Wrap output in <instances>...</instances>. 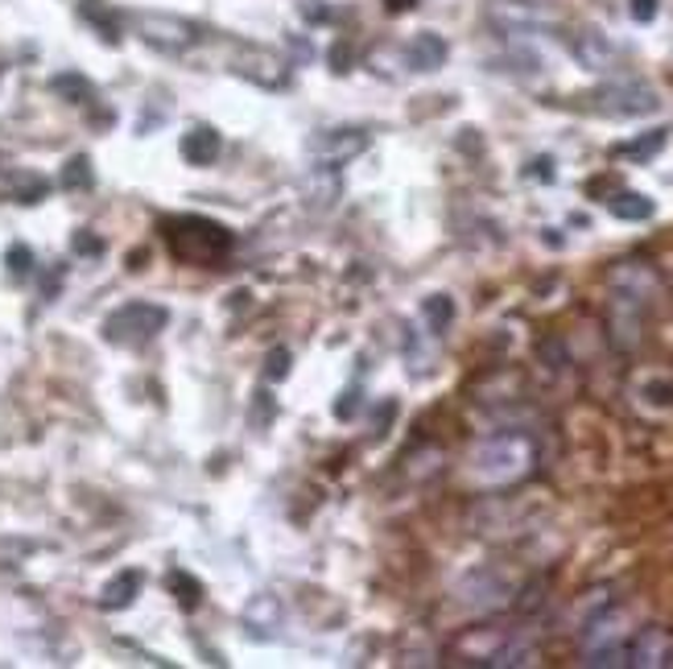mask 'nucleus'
Here are the masks:
<instances>
[{
    "mask_svg": "<svg viewBox=\"0 0 673 669\" xmlns=\"http://www.w3.org/2000/svg\"><path fill=\"white\" fill-rule=\"evenodd\" d=\"M537 463V451L525 434H491V439L475 442L468 455V471L475 483L484 488H509V483L525 480Z\"/></svg>",
    "mask_w": 673,
    "mask_h": 669,
    "instance_id": "f257e3e1",
    "label": "nucleus"
},
{
    "mask_svg": "<svg viewBox=\"0 0 673 669\" xmlns=\"http://www.w3.org/2000/svg\"><path fill=\"white\" fill-rule=\"evenodd\" d=\"M165 231V244L170 252L186 261V265H215L224 252H232L236 236L215 224V219H203V215H174L162 224Z\"/></svg>",
    "mask_w": 673,
    "mask_h": 669,
    "instance_id": "f03ea898",
    "label": "nucleus"
},
{
    "mask_svg": "<svg viewBox=\"0 0 673 669\" xmlns=\"http://www.w3.org/2000/svg\"><path fill=\"white\" fill-rule=\"evenodd\" d=\"M170 323V311L158 302H124L121 311L103 318V339L116 348H145Z\"/></svg>",
    "mask_w": 673,
    "mask_h": 669,
    "instance_id": "7ed1b4c3",
    "label": "nucleus"
},
{
    "mask_svg": "<svg viewBox=\"0 0 673 669\" xmlns=\"http://www.w3.org/2000/svg\"><path fill=\"white\" fill-rule=\"evenodd\" d=\"M624 641H628V628H624L620 616H612V611L591 616L587 632H583V657H587V666H624Z\"/></svg>",
    "mask_w": 673,
    "mask_h": 669,
    "instance_id": "20e7f679",
    "label": "nucleus"
},
{
    "mask_svg": "<svg viewBox=\"0 0 673 669\" xmlns=\"http://www.w3.org/2000/svg\"><path fill=\"white\" fill-rule=\"evenodd\" d=\"M657 91L649 84H636V79H620V84L599 87L591 96V108L603 116H649L657 112Z\"/></svg>",
    "mask_w": 673,
    "mask_h": 669,
    "instance_id": "39448f33",
    "label": "nucleus"
},
{
    "mask_svg": "<svg viewBox=\"0 0 673 669\" xmlns=\"http://www.w3.org/2000/svg\"><path fill=\"white\" fill-rule=\"evenodd\" d=\"M488 22H496L500 29H512V34H525V29L553 25L558 22V13L546 9V4H533V0H491Z\"/></svg>",
    "mask_w": 673,
    "mask_h": 669,
    "instance_id": "423d86ee",
    "label": "nucleus"
},
{
    "mask_svg": "<svg viewBox=\"0 0 673 669\" xmlns=\"http://www.w3.org/2000/svg\"><path fill=\"white\" fill-rule=\"evenodd\" d=\"M670 657H673V636L665 628H640L636 636L624 641V666L633 669L670 666Z\"/></svg>",
    "mask_w": 673,
    "mask_h": 669,
    "instance_id": "0eeeda50",
    "label": "nucleus"
},
{
    "mask_svg": "<svg viewBox=\"0 0 673 669\" xmlns=\"http://www.w3.org/2000/svg\"><path fill=\"white\" fill-rule=\"evenodd\" d=\"M137 29H141V38L149 46H158V50H186V46H195L199 38V29L183 17H165V13H141L137 17Z\"/></svg>",
    "mask_w": 673,
    "mask_h": 669,
    "instance_id": "6e6552de",
    "label": "nucleus"
},
{
    "mask_svg": "<svg viewBox=\"0 0 673 669\" xmlns=\"http://www.w3.org/2000/svg\"><path fill=\"white\" fill-rule=\"evenodd\" d=\"M364 149H367L364 128H331V132L310 141V153H314L323 166H344L351 157H360Z\"/></svg>",
    "mask_w": 673,
    "mask_h": 669,
    "instance_id": "1a4fd4ad",
    "label": "nucleus"
},
{
    "mask_svg": "<svg viewBox=\"0 0 673 669\" xmlns=\"http://www.w3.org/2000/svg\"><path fill=\"white\" fill-rule=\"evenodd\" d=\"M512 645L509 632H500V628H471L463 632L459 641H454V653L471 661V666H496L500 661V653Z\"/></svg>",
    "mask_w": 673,
    "mask_h": 669,
    "instance_id": "9d476101",
    "label": "nucleus"
},
{
    "mask_svg": "<svg viewBox=\"0 0 673 669\" xmlns=\"http://www.w3.org/2000/svg\"><path fill=\"white\" fill-rule=\"evenodd\" d=\"M236 71L261 87H282L289 79L286 63H282L273 50H265V46H240V54H236Z\"/></svg>",
    "mask_w": 673,
    "mask_h": 669,
    "instance_id": "9b49d317",
    "label": "nucleus"
},
{
    "mask_svg": "<svg viewBox=\"0 0 673 669\" xmlns=\"http://www.w3.org/2000/svg\"><path fill=\"white\" fill-rule=\"evenodd\" d=\"M640 314H645V302H640V298H633V293H624V290L612 293V311H608V323H612L615 348L633 352L636 343H640Z\"/></svg>",
    "mask_w": 673,
    "mask_h": 669,
    "instance_id": "f8f14e48",
    "label": "nucleus"
},
{
    "mask_svg": "<svg viewBox=\"0 0 673 669\" xmlns=\"http://www.w3.org/2000/svg\"><path fill=\"white\" fill-rule=\"evenodd\" d=\"M509 583H500V575H491V570H475V575H468L463 579V586H459V599L468 607H484V611H491V607H504L509 604Z\"/></svg>",
    "mask_w": 673,
    "mask_h": 669,
    "instance_id": "ddd939ff",
    "label": "nucleus"
},
{
    "mask_svg": "<svg viewBox=\"0 0 673 669\" xmlns=\"http://www.w3.org/2000/svg\"><path fill=\"white\" fill-rule=\"evenodd\" d=\"M571 50H574V59H578V66H587V71H612L615 66V46L608 42V34L603 29H583V34H574V42H571Z\"/></svg>",
    "mask_w": 673,
    "mask_h": 669,
    "instance_id": "4468645a",
    "label": "nucleus"
},
{
    "mask_svg": "<svg viewBox=\"0 0 673 669\" xmlns=\"http://www.w3.org/2000/svg\"><path fill=\"white\" fill-rule=\"evenodd\" d=\"M220 149H224L220 132L207 125H195L190 132H183V141H178V153H183L186 166H211V162L220 157Z\"/></svg>",
    "mask_w": 673,
    "mask_h": 669,
    "instance_id": "2eb2a0df",
    "label": "nucleus"
},
{
    "mask_svg": "<svg viewBox=\"0 0 673 669\" xmlns=\"http://www.w3.org/2000/svg\"><path fill=\"white\" fill-rule=\"evenodd\" d=\"M612 286L624 293H633L640 302H649V293L657 290V277L649 265H640V261H620L612 269Z\"/></svg>",
    "mask_w": 673,
    "mask_h": 669,
    "instance_id": "dca6fc26",
    "label": "nucleus"
},
{
    "mask_svg": "<svg viewBox=\"0 0 673 669\" xmlns=\"http://www.w3.org/2000/svg\"><path fill=\"white\" fill-rule=\"evenodd\" d=\"M443 63H447V42L438 34H417L409 42V66L413 71H438Z\"/></svg>",
    "mask_w": 673,
    "mask_h": 669,
    "instance_id": "f3484780",
    "label": "nucleus"
},
{
    "mask_svg": "<svg viewBox=\"0 0 673 669\" xmlns=\"http://www.w3.org/2000/svg\"><path fill=\"white\" fill-rule=\"evenodd\" d=\"M137 591H141V570H124V575H116L112 583L103 586L100 607L103 611H121V607H128L137 599Z\"/></svg>",
    "mask_w": 673,
    "mask_h": 669,
    "instance_id": "a211bd4d",
    "label": "nucleus"
},
{
    "mask_svg": "<svg viewBox=\"0 0 673 669\" xmlns=\"http://www.w3.org/2000/svg\"><path fill=\"white\" fill-rule=\"evenodd\" d=\"M608 211H612L615 219L636 224V219H649V215H653V199H645V194H636V190H620V194L608 199Z\"/></svg>",
    "mask_w": 673,
    "mask_h": 669,
    "instance_id": "6ab92c4d",
    "label": "nucleus"
},
{
    "mask_svg": "<svg viewBox=\"0 0 673 669\" xmlns=\"http://www.w3.org/2000/svg\"><path fill=\"white\" fill-rule=\"evenodd\" d=\"M665 141H670V128H653V132H645V137H636V141H628V146L615 149V157H628V162H649L653 153L665 149Z\"/></svg>",
    "mask_w": 673,
    "mask_h": 669,
    "instance_id": "aec40b11",
    "label": "nucleus"
},
{
    "mask_svg": "<svg viewBox=\"0 0 673 669\" xmlns=\"http://www.w3.org/2000/svg\"><path fill=\"white\" fill-rule=\"evenodd\" d=\"M170 591H174V599H178L186 611H195V607L203 604V583H199L195 575H186V570H174V575H170Z\"/></svg>",
    "mask_w": 673,
    "mask_h": 669,
    "instance_id": "412c9836",
    "label": "nucleus"
},
{
    "mask_svg": "<svg viewBox=\"0 0 673 669\" xmlns=\"http://www.w3.org/2000/svg\"><path fill=\"white\" fill-rule=\"evenodd\" d=\"M79 13H83V17H87L91 25H96V29H100L108 42H116V38H121V25H116V17H112V13L103 9L100 0H83Z\"/></svg>",
    "mask_w": 673,
    "mask_h": 669,
    "instance_id": "4be33fe9",
    "label": "nucleus"
},
{
    "mask_svg": "<svg viewBox=\"0 0 673 669\" xmlns=\"http://www.w3.org/2000/svg\"><path fill=\"white\" fill-rule=\"evenodd\" d=\"M50 87H54L59 96H66L71 104H87V100L96 96V87L87 84L83 75H54V79H50Z\"/></svg>",
    "mask_w": 673,
    "mask_h": 669,
    "instance_id": "5701e85b",
    "label": "nucleus"
},
{
    "mask_svg": "<svg viewBox=\"0 0 673 669\" xmlns=\"http://www.w3.org/2000/svg\"><path fill=\"white\" fill-rule=\"evenodd\" d=\"M422 314H426V323H429V331H447L450 327V318H454V302H450V298H443V293H438V298H426V306H422Z\"/></svg>",
    "mask_w": 673,
    "mask_h": 669,
    "instance_id": "b1692460",
    "label": "nucleus"
},
{
    "mask_svg": "<svg viewBox=\"0 0 673 669\" xmlns=\"http://www.w3.org/2000/svg\"><path fill=\"white\" fill-rule=\"evenodd\" d=\"M62 187L66 190H87L91 187V162H87V157H71V162H66V166H62V178H59Z\"/></svg>",
    "mask_w": 673,
    "mask_h": 669,
    "instance_id": "393cba45",
    "label": "nucleus"
},
{
    "mask_svg": "<svg viewBox=\"0 0 673 669\" xmlns=\"http://www.w3.org/2000/svg\"><path fill=\"white\" fill-rule=\"evenodd\" d=\"M4 261H9V273H13V277H29V273H34V252L25 249V244H13Z\"/></svg>",
    "mask_w": 673,
    "mask_h": 669,
    "instance_id": "a878e982",
    "label": "nucleus"
},
{
    "mask_svg": "<svg viewBox=\"0 0 673 669\" xmlns=\"http://www.w3.org/2000/svg\"><path fill=\"white\" fill-rule=\"evenodd\" d=\"M645 401H649L653 409H670L673 405V380H653V384H645Z\"/></svg>",
    "mask_w": 673,
    "mask_h": 669,
    "instance_id": "bb28decb",
    "label": "nucleus"
},
{
    "mask_svg": "<svg viewBox=\"0 0 673 669\" xmlns=\"http://www.w3.org/2000/svg\"><path fill=\"white\" fill-rule=\"evenodd\" d=\"M265 377H269V380H286V377H289V352H286V348L269 352V359H265Z\"/></svg>",
    "mask_w": 673,
    "mask_h": 669,
    "instance_id": "cd10ccee",
    "label": "nucleus"
},
{
    "mask_svg": "<svg viewBox=\"0 0 673 669\" xmlns=\"http://www.w3.org/2000/svg\"><path fill=\"white\" fill-rule=\"evenodd\" d=\"M71 244H75L79 256H100L103 252V240L100 236H91V231H75V240H71Z\"/></svg>",
    "mask_w": 673,
    "mask_h": 669,
    "instance_id": "c85d7f7f",
    "label": "nucleus"
},
{
    "mask_svg": "<svg viewBox=\"0 0 673 669\" xmlns=\"http://www.w3.org/2000/svg\"><path fill=\"white\" fill-rule=\"evenodd\" d=\"M41 194H46V182H41V178H25V182H17V203H38Z\"/></svg>",
    "mask_w": 673,
    "mask_h": 669,
    "instance_id": "c756f323",
    "label": "nucleus"
},
{
    "mask_svg": "<svg viewBox=\"0 0 673 669\" xmlns=\"http://www.w3.org/2000/svg\"><path fill=\"white\" fill-rule=\"evenodd\" d=\"M657 9H661V4H657V0H628V13H633V22H653L657 17Z\"/></svg>",
    "mask_w": 673,
    "mask_h": 669,
    "instance_id": "7c9ffc66",
    "label": "nucleus"
},
{
    "mask_svg": "<svg viewBox=\"0 0 673 669\" xmlns=\"http://www.w3.org/2000/svg\"><path fill=\"white\" fill-rule=\"evenodd\" d=\"M356 409H360V389H347L344 393V401H339V405H335V418H351V414H356Z\"/></svg>",
    "mask_w": 673,
    "mask_h": 669,
    "instance_id": "2f4dec72",
    "label": "nucleus"
},
{
    "mask_svg": "<svg viewBox=\"0 0 673 669\" xmlns=\"http://www.w3.org/2000/svg\"><path fill=\"white\" fill-rule=\"evenodd\" d=\"M388 9H392V13H406V9H413V4H417V0H385Z\"/></svg>",
    "mask_w": 673,
    "mask_h": 669,
    "instance_id": "473e14b6",
    "label": "nucleus"
}]
</instances>
